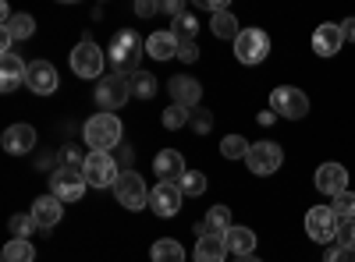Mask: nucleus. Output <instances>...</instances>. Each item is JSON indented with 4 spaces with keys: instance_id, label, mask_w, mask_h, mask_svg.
I'll list each match as a JSON object with an SVG mask.
<instances>
[{
    "instance_id": "obj_1",
    "label": "nucleus",
    "mask_w": 355,
    "mask_h": 262,
    "mask_svg": "<svg viewBox=\"0 0 355 262\" xmlns=\"http://www.w3.org/2000/svg\"><path fill=\"white\" fill-rule=\"evenodd\" d=\"M142 53H146V39H139L135 28H117L110 46H107V61L114 68V75H139V61H142Z\"/></svg>"
},
{
    "instance_id": "obj_2",
    "label": "nucleus",
    "mask_w": 355,
    "mask_h": 262,
    "mask_svg": "<svg viewBox=\"0 0 355 262\" xmlns=\"http://www.w3.org/2000/svg\"><path fill=\"white\" fill-rule=\"evenodd\" d=\"M82 138L89 145V153H114L121 145V121H117V113H103V110L93 113L82 128Z\"/></svg>"
},
{
    "instance_id": "obj_3",
    "label": "nucleus",
    "mask_w": 355,
    "mask_h": 262,
    "mask_svg": "<svg viewBox=\"0 0 355 262\" xmlns=\"http://www.w3.org/2000/svg\"><path fill=\"white\" fill-rule=\"evenodd\" d=\"M85 181L89 188H114L117 178H121V167H117L114 153H85Z\"/></svg>"
},
{
    "instance_id": "obj_4",
    "label": "nucleus",
    "mask_w": 355,
    "mask_h": 262,
    "mask_svg": "<svg viewBox=\"0 0 355 262\" xmlns=\"http://www.w3.org/2000/svg\"><path fill=\"white\" fill-rule=\"evenodd\" d=\"M270 110L277 118H288V121H299L309 113V100L302 89H295V85H277L270 93Z\"/></svg>"
},
{
    "instance_id": "obj_5",
    "label": "nucleus",
    "mask_w": 355,
    "mask_h": 262,
    "mask_svg": "<svg viewBox=\"0 0 355 262\" xmlns=\"http://www.w3.org/2000/svg\"><path fill=\"white\" fill-rule=\"evenodd\" d=\"M103 64H107V53L93 43V39H82L75 50H71V71L78 78H100L103 75Z\"/></svg>"
},
{
    "instance_id": "obj_6",
    "label": "nucleus",
    "mask_w": 355,
    "mask_h": 262,
    "mask_svg": "<svg viewBox=\"0 0 355 262\" xmlns=\"http://www.w3.org/2000/svg\"><path fill=\"white\" fill-rule=\"evenodd\" d=\"M114 198L121 202L125 209H146L150 206V188H146V181L139 178L135 170H125L121 178H117V185H114Z\"/></svg>"
},
{
    "instance_id": "obj_7",
    "label": "nucleus",
    "mask_w": 355,
    "mask_h": 262,
    "mask_svg": "<svg viewBox=\"0 0 355 262\" xmlns=\"http://www.w3.org/2000/svg\"><path fill=\"white\" fill-rule=\"evenodd\" d=\"M234 57L242 64H263L270 57V36L263 28H242V36L234 39Z\"/></svg>"
},
{
    "instance_id": "obj_8",
    "label": "nucleus",
    "mask_w": 355,
    "mask_h": 262,
    "mask_svg": "<svg viewBox=\"0 0 355 262\" xmlns=\"http://www.w3.org/2000/svg\"><path fill=\"white\" fill-rule=\"evenodd\" d=\"M245 163H249V170L256 174V178H270V174H277L281 163H284V149L277 142H252Z\"/></svg>"
},
{
    "instance_id": "obj_9",
    "label": "nucleus",
    "mask_w": 355,
    "mask_h": 262,
    "mask_svg": "<svg viewBox=\"0 0 355 262\" xmlns=\"http://www.w3.org/2000/svg\"><path fill=\"white\" fill-rule=\"evenodd\" d=\"M85 188H89V181H85L82 170L57 167V170L50 174V195H57L61 202H78V198H85Z\"/></svg>"
},
{
    "instance_id": "obj_10",
    "label": "nucleus",
    "mask_w": 355,
    "mask_h": 262,
    "mask_svg": "<svg viewBox=\"0 0 355 262\" xmlns=\"http://www.w3.org/2000/svg\"><path fill=\"white\" fill-rule=\"evenodd\" d=\"M128 96H132V78H125V75H107V78H100V85H96V103H100L103 113L125 106Z\"/></svg>"
},
{
    "instance_id": "obj_11",
    "label": "nucleus",
    "mask_w": 355,
    "mask_h": 262,
    "mask_svg": "<svg viewBox=\"0 0 355 262\" xmlns=\"http://www.w3.org/2000/svg\"><path fill=\"white\" fill-rule=\"evenodd\" d=\"M338 213L331 209V206H313L309 213H306V234L316 241V245H327V241H334L338 238Z\"/></svg>"
},
{
    "instance_id": "obj_12",
    "label": "nucleus",
    "mask_w": 355,
    "mask_h": 262,
    "mask_svg": "<svg viewBox=\"0 0 355 262\" xmlns=\"http://www.w3.org/2000/svg\"><path fill=\"white\" fill-rule=\"evenodd\" d=\"M185 202V191L178 188V181H160L157 188H150V209L157 216H174Z\"/></svg>"
},
{
    "instance_id": "obj_13",
    "label": "nucleus",
    "mask_w": 355,
    "mask_h": 262,
    "mask_svg": "<svg viewBox=\"0 0 355 262\" xmlns=\"http://www.w3.org/2000/svg\"><path fill=\"white\" fill-rule=\"evenodd\" d=\"M0 145H4V153L11 156H25L36 149V128L33 124H11L4 135H0Z\"/></svg>"
},
{
    "instance_id": "obj_14",
    "label": "nucleus",
    "mask_w": 355,
    "mask_h": 262,
    "mask_svg": "<svg viewBox=\"0 0 355 262\" xmlns=\"http://www.w3.org/2000/svg\"><path fill=\"white\" fill-rule=\"evenodd\" d=\"M167 93H171V100H174L178 106L196 110L199 100H202V85H199L196 78H189V75H174V78L167 82Z\"/></svg>"
},
{
    "instance_id": "obj_15",
    "label": "nucleus",
    "mask_w": 355,
    "mask_h": 262,
    "mask_svg": "<svg viewBox=\"0 0 355 262\" xmlns=\"http://www.w3.org/2000/svg\"><path fill=\"white\" fill-rule=\"evenodd\" d=\"M28 216L36 220L40 230H46V234H50V230L61 223V216H64V202L57 198V195H43V198L33 202V213H28Z\"/></svg>"
},
{
    "instance_id": "obj_16",
    "label": "nucleus",
    "mask_w": 355,
    "mask_h": 262,
    "mask_svg": "<svg viewBox=\"0 0 355 262\" xmlns=\"http://www.w3.org/2000/svg\"><path fill=\"white\" fill-rule=\"evenodd\" d=\"M25 85L33 89L36 96H50V93H57V68L50 64V61H33L28 64V78H25Z\"/></svg>"
},
{
    "instance_id": "obj_17",
    "label": "nucleus",
    "mask_w": 355,
    "mask_h": 262,
    "mask_svg": "<svg viewBox=\"0 0 355 262\" xmlns=\"http://www.w3.org/2000/svg\"><path fill=\"white\" fill-rule=\"evenodd\" d=\"M316 188L323 191V195H341V191H348V170L341 167V163H323L320 170H316Z\"/></svg>"
},
{
    "instance_id": "obj_18",
    "label": "nucleus",
    "mask_w": 355,
    "mask_h": 262,
    "mask_svg": "<svg viewBox=\"0 0 355 262\" xmlns=\"http://www.w3.org/2000/svg\"><path fill=\"white\" fill-rule=\"evenodd\" d=\"M341 43H345V32H341V25H334V21H323L316 32H313V50H316V57H338Z\"/></svg>"
},
{
    "instance_id": "obj_19",
    "label": "nucleus",
    "mask_w": 355,
    "mask_h": 262,
    "mask_svg": "<svg viewBox=\"0 0 355 262\" xmlns=\"http://www.w3.org/2000/svg\"><path fill=\"white\" fill-rule=\"evenodd\" d=\"M25 78H28V64L21 61L18 53H4V57H0V89L15 93Z\"/></svg>"
},
{
    "instance_id": "obj_20",
    "label": "nucleus",
    "mask_w": 355,
    "mask_h": 262,
    "mask_svg": "<svg viewBox=\"0 0 355 262\" xmlns=\"http://www.w3.org/2000/svg\"><path fill=\"white\" fill-rule=\"evenodd\" d=\"M178 50H182V43L174 39L171 28H157V32L146 39V57H153V61H171V57H178Z\"/></svg>"
},
{
    "instance_id": "obj_21",
    "label": "nucleus",
    "mask_w": 355,
    "mask_h": 262,
    "mask_svg": "<svg viewBox=\"0 0 355 262\" xmlns=\"http://www.w3.org/2000/svg\"><path fill=\"white\" fill-rule=\"evenodd\" d=\"M224 255H231V252H227V241L220 234H202L196 241L192 262H224Z\"/></svg>"
},
{
    "instance_id": "obj_22",
    "label": "nucleus",
    "mask_w": 355,
    "mask_h": 262,
    "mask_svg": "<svg viewBox=\"0 0 355 262\" xmlns=\"http://www.w3.org/2000/svg\"><path fill=\"white\" fill-rule=\"evenodd\" d=\"M153 170H157L160 181H178L189 167H185V160H182V153H178V149H164V153H157Z\"/></svg>"
},
{
    "instance_id": "obj_23",
    "label": "nucleus",
    "mask_w": 355,
    "mask_h": 262,
    "mask_svg": "<svg viewBox=\"0 0 355 262\" xmlns=\"http://www.w3.org/2000/svg\"><path fill=\"white\" fill-rule=\"evenodd\" d=\"M224 241H227V252L234 259H245V255L256 252V234H252L249 227H231L227 234H224Z\"/></svg>"
},
{
    "instance_id": "obj_24",
    "label": "nucleus",
    "mask_w": 355,
    "mask_h": 262,
    "mask_svg": "<svg viewBox=\"0 0 355 262\" xmlns=\"http://www.w3.org/2000/svg\"><path fill=\"white\" fill-rule=\"evenodd\" d=\"M231 227H234V223H231V209H227V206H210V213H206V220H202L196 230H199V238H202V234H220V238H224Z\"/></svg>"
},
{
    "instance_id": "obj_25",
    "label": "nucleus",
    "mask_w": 355,
    "mask_h": 262,
    "mask_svg": "<svg viewBox=\"0 0 355 262\" xmlns=\"http://www.w3.org/2000/svg\"><path fill=\"white\" fill-rule=\"evenodd\" d=\"M150 259L153 262H185V248L178 245L174 238H160V241H153Z\"/></svg>"
},
{
    "instance_id": "obj_26",
    "label": "nucleus",
    "mask_w": 355,
    "mask_h": 262,
    "mask_svg": "<svg viewBox=\"0 0 355 262\" xmlns=\"http://www.w3.org/2000/svg\"><path fill=\"white\" fill-rule=\"evenodd\" d=\"M210 28H214V36H217V39H231V43L242 36L239 18H234L231 11H220V15H214V18H210Z\"/></svg>"
},
{
    "instance_id": "obj_27",
    "label": "nucleus",
    "mask_w": 355,
    "mask_h": 262,
    "mask_svg": "<svg viewBox=\"0 0 355 262\" xmlns=\"http://www.w3.org/2000/svg\"><path fill=\"white\" fill-rule=\"evenodd\" d=\"M4 262H33L36 259V248H33V241H21V238H11L8 245H4Z\"/></svg>"
},
{
    "instance_id": "obj_28",
    "label": "nucleus",
    "mask_w": 355,
    "mask_h": 262,
    "mask_svg": "<svg viewBox=\"0 0 355 262\" xmlns=\"http://www.w3.org/2000/svg\"><path fill=\"white\" fill-rule=\"evenodd\" d=\"M157 89H160L157 75H150V71L132 75V96H139V100H153V96H157Z\"/></svg>"
},
{
    "instance_id": "obj_29",
    "label": "nucleus",
    "mask_w": 355,
    "mask_h": 262,
    "mask_svg": "<svg viewBox=\"0 0 355 262\" xmlns=\"http://www.w3.org/2000/svg\"><path fill=\"white\" fill-rule=\"evenodd\" d=\"M171 32H174V39H178V43H196V32H199V25H196V18H192V15L185 11V15H178V18H174Z\"/></svg>"
},
{
    "instance_id": "obj_30",
    "label": "nucleus",
    "mask_w": 355,
    "mask_h": 262,
    "mask_svg": "<svg viewBox=\"0 0 355 262\" xmlns=\"http://www.w3.org/2000/svg\"><path fill=\"white\" fill-rule=\"evenodd\" d=\"M249 149H252V145H249L242 135H227V138H220V156H224V160H245Z\"/></svg>"
},
{
    "instance_id": "obj_31",
    "label": "nucleus",
    "mask_w": 355,
    "mask_h": 262,
    "mask_svg": "<svg viewBox=\"0 0 355 262\" xmlns=\"http://www.w3.org/2000/svg\"><path fill=\"white\" fill-rule=\"evenodd\" d=\"M4 32L11 36V39H28L36 32V18L33 15H15L8 25H4Z\"/></svg>"
},
{
    "instance_id": "obj_32",
    "label": "nucleus",
    "mask_w": 355,
    "mask_h": 262,
    "mask_svg": "<svg viewBox=\"0 0 355 262\" xmlns=\"http://www.w3.org/2000/svg\"><path fill=\"white\" fill-rule=\"evenodd\" d=\"M164 128L167 131H178V128H185L189 121H192V110H185V106H178V103H171L167 110H164Z\"/></svg>"
},
{
    "instance_id": "obj_33",
    "label": "nucleus",
    "mask_w": 355,
    "mask_h": 262,
    "mask_svg": "<svg viewBox=\"0 0 355 262\" xmlns=\"http://www.w3.org/2000/svg\"><path fill=\"white\" fill-rule=\"evenodd\" d=\"M178 188L185 195H202L206 191V174L202 170H185L182 178H178Z\"/></svg>"
},
{
    "instance_id": "obj_34",
    "label": "nucleus",
    "mask_w": 355,
    "mask_h": 262,
    "mask_svg": "<svg viewBox=\"0 0 355 262\" xmlns=\"http://www.w3.org/2000/svg\"><path fill=\"white\" fill-rule=\"evenodd\" d=\"M8 230H11V238H21V241H28V234H33V230H40V227H36V220H33V216L15 213V216L8 220Z\"/></svg>"
},
{
    "instance_id": "obj_35",
    "label": "nucleus",
    "mask_w": 355,
    "mask_h": 262,
    "mask_svg": "<svg viewBox=\"0 0 355 262\" xmlns=\"http://www.w3.org/2000/svg\"><path fill=\"white\" fill-rule=\"evenodd\" d=\"M341 220H355V191H341L334 195V206H331Z\"/></svg>"
},
{
    "instance_id": "obj_36",
    "label": "nucleus",
    "mask_w": 355,
    "mask_h": 262,
    "mask_svg": "<svg viewBox=\"0 0 355 262\" xmlns=\"http://www.w3.org/2000/svg\"><path fill=\"white\" fill-rule=\"evenodd\" d=\"M334 245H341L345 252H355V220H338V238Z\"/></svg>"
},
{
    "instance_id": "obj_37",
    "label": "nucleus",
    "mask_w": 355,
    "mask_h": 262,
    "mask_svg": "<svg viewBox=\"0 0 355 262\" xmlns=\"http://www.w3.org/2000/svg\"><path fill=\"white\" fill-rule=\"evenodd\" d=\"M61 167H68V170H82L85 167V156L78 153V145H64L61 149Z\"/></svg>"
},
{
    "instance_id": "obj_38",
    "label": "nucleus",
    "mask_w": 355,
    "mask_h": 262,
    "mask_svg": "<svg viewBox=\"0 0 355 262\" xmlns=\"http://www.w3.org/2000/svg\"><path fill=\"white\" fill-rule=\"evenodd\" d=\"M192 128H196L199 135H206V131L214 128V113L202 110V106H196V110H192Z\"/></svg>"
},
{
    "instance_id": "obj_39",
    "label": "nucleus",
    "mask_w": 355,
    "mask_h": 262,
    "mask_svg": "<svg viewBox=\"0 0 355 262\" xmlns=\"http://www.w3.org/2000/svg\"><path fill=\"white\" fill-rule=\"evenodd\" d=\"M157 11H160L157 0H135V15H139V18H153Z\"/></svg>"
},
{
    "instance_id": "obj_40",
    "label": "nucleus",
    "mask_w": 355,
    "mask_h": 262,
    "mask_svg": "<svg viewBox=\"0 0 355 262\" xmlns=\"http://www.w3.org/2000/svg\"><path fill=\"white\" fill-rule=\"evenodd\" d=\"M178 61L196 64V61H199V46H196V43H182V50H178Z\"/></svg>"
},
{
    "instance_id": "obj_41",
    "label": "nucleus",
    "mask_w": 355,
    "mask_h": 262,
    "mask_svg": "<svg viewBox=\"0 0 355 262\" xmlns=\"http://www.w3.org/2000/svg\"><path fill=\"white\" fill-rule=\"evenodd\" d=\"M114 160H117V167H121V174L132 170V149H128V145H117V149H114Z\"/></svg>"
},
{
    "instance_id": "obj_42",
    "label": "nucleus",
    "mask_w": 355,
    "mask_h": 262,
    "mask_svg": "<svg viewBox=\"0 0 355 262\" xmlns=\"http://www.w3.org/2000/svg\"><path fill=\"white\" fill-rule=\"evenodd\" d=\"M160 11H167L171 18H178V15H185V4H182V0H164Z\"/></svg>"
},
{
    "instance_id": "obj_43",
    "label": "nucleus",
    "mask_w": 355,
    "mask_h": 262,
    "mask_svg": "<svg viewBox=\"0 0 355 262\" xmlns=\"http://www.w3.org/2000/svg\"><path fill=\"white\" fill-rule=\"evenodd\" d=\"M345 255H348V252H345L341 245H334V248H327V252H323V262H348Z\"/></svg>"
},
{
    "instance_id": "obj_44",
    "label": "nucleus",
    "mask_w": 355,
    "mask_h": 262,
    "mask_svg": "<svg viewBox=\"0 0 355 262\" xmlns=\"http://www.w3.org/2000/svg\"><path fill=\"white\" fill-rule=\"evenodd\" d=\"M341 32H345V43H355V18L341 21Z\"/></svg>"
},
{
    "instance_id": "obj_45",
    "label": "nucleus",
    "mask_w": 355,
    "mask_h": 262,
    "mask_svg": "<svg viewBox=\"0 0 355 262\" xmlns=\"http://www.w3.org/2000/svg\"><path fill=\"white\" fill-rule=\"evenodd\" d=\"M234 262H259V259H252V255H245V259H234Z\"/></svg>"
},
{
    "instance_id": "obj_46",
    "label": "nucleus",
    "mask_w": 355,
    "mask_h": 262,
    "mask_svg": "<svg viewBox=\"0 0 355 262\" xmlns=\"http://www.w3.org/2000/svg\"><path fill=\"white\" fill-rule=\"evenodd\" d=\"M352 262H355V259H352Z\"/></svg>"
}]
</instances>
